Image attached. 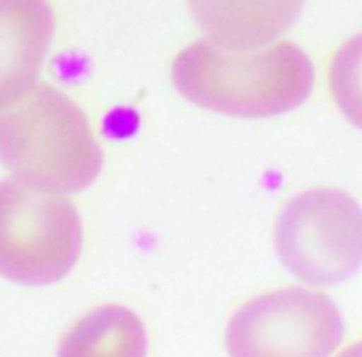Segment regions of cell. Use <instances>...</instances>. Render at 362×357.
I'll return each mask as SVG.
<instances>
[{
	"instance_id": "6da1fadb",
	"label": "cell",
	"mask_w": 362,
	"mask_h": 357,
	"mask_svg": "<svg viewBox=\"0 0 362 357\" xmlns=\"http://www.w3.org/2000/svg\"><path fill=\"white\" fill-rule=\"evenodd\" d=\"M313 79V62L291 42L227 49L197 40L173 62V84L187 101L237 119L286 114L308 99Z\"/></svg>"
},
{
	"instance_id": "7a4b0ae2",
	"label": "cell",
	"mask_w": 362,
	"mask_h": 357,
	"mask_svg": "<svg viewBox=\"0 0 362 357\" xmlns=\"http://www.w3.org/2000/svg\"><path fill=\"white\" fill-rule=\"evenodd\" d=\"M0 163L25 185L69 195L99 177L104 153L67 94L35 84L0 111Z\"/></svg>"
},
{
	"instance_id": "3957f363",
	"label": "cell",
	"mask_w": 362,
	"mask_h": 357,
	"mask_svg": "<svg viewBox=\"0 0 362 357\" xmlns=\"http://www.w3.org/2000/svg\"><path fill=\"white\" fill-rule=\"evenodd\" d=\"M84 227L74 202L18 177L0 182V276L23 286L57 283L74 269Z\"/></svg>"
},
{
	"instance_id": "277c9868",
	"label": "cell",
	"mask_w": 362,
	"mask_h": 357,
	"mask_svg": "<svg viewBox=\"0 0 362 357\" xmlns=\"http://www.w3.org/2000/svg\"><path fill=\"white\" fill-rule=\"evenodd\" d=\"M276 254L296 279L333 286L362 267V207L335 187L300 192L276 219Z\"/></svg>"
},
{
	"instance_id": "5b68a950",
	"label": "cell",
	"mask_w": 362,
	"mask_h": 357,
	"mask_svg": "<svg viewBox=\"0 0 362 357\" xmlns=\"http://www.w3.org/2000/svg\"><path fill=\"white\" fill-rule=\"evenodd\" d=\"M343 340V318L325 293L281 288L257 295L232 315L229 357H330Z\"/></svg>"
},
{
	"instance_id": "8992f818",
	"label": "cell",
	"mask_w": 362,
	"mask_h": 357,
	"mask_svg": "<svg viewBox=\"0 0 362 357\" xmlns=\"http://www.w3.org/2000/svg\"><path fill=\"white\" fill-rule=\"evenodd\" d=\"M52 37L47 0H0V111L37 84Z\"/></svg>"
},
{
	"instance_id": "52a82bcc",
	"label": "cell",
	"mask_w": 362,
	"mask_h": 357,
	"mask_svg": "<svg viewBox=\"0 0 362 357\" xmlns=\"http://www.w3.org/2000/svg\"><path fill=\"white\" fill-rule=\"evenodd\" d=\"M305 0H187L200 30L219 47L259 49L298 20Z\"/></svg>"
},
{
	"instance_id": "ba28073f",
	"label": "cell",
	"mask_w": 362,
	"mask_h": 357,
	"mask_svg": "<svg viewBox=\"0 0 362 357\" xmlns=\"http://www.w3.org/2000/svg\"><path fill=\"white\" fill-rule=\"evenodd\" d=\"M146 325L131 308L101 305L76 320L57 348V357H146Z\"/></svg>"
},
{
	"instance_id": "9c48e42d",
	"label": "cell",
	"mask_w": 362,
	"mask_h": 357,
	"mask_svg": "<svg viewBox=\"0 0 362 357\" xmlns=\"http://www.w3.org/2000/svg\"><path fill=\"white\" fill-rule=\"evenodd\" d=\"M330 91L345 119L362 131V35L348 40L333 57Z\"/></svg>"
},
{
	"instance_id": "30bf717a",
	"label": "cell",
	"mask_w": 362,
	"mask_h": 357,
	"mask_svg": "<svg viewBox=\"0 0 362 357\" xmlns=\"http://www.w3.org/2000/svg\"><path fill=\"white\" fill-rule=\"evenodd\" d=\"M338 357H362V340H360V343H355V345H350L348 350H343Z\"/></svg>"
}]
</instances>
